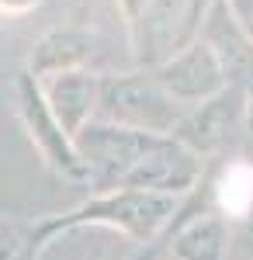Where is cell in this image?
<instances>
[{"label":"cell","instance_id":"obj_1","mask_svg":"<svg viewBox=\"0 0 253 260\" xmlns=\"http://www.w3.org/2000/svg\"><path fill=\"white\" fill-rule=\"evenodd\" d=\"M177 215V198L170 194H149V191H101L90 201L77 205L73 212L66 215H52V219H42L39 225H31V243H35V253H39L45 243L59 236V233H70L80 225H104V229H118L125 233L129 240L142 243L156 240Z\"/></svg>","mask_w":253,"mask_h":260},{"label":"cell","instance_id":"obj_2","mask_svg":"<svg viewBox=\"0 0 253 260\" xmlns=\"http://www.w3.org/2000/svg\"><path fill=\"white\" fill-rule=\"evenodd\" d=\"M184 104L174 101L149 70H111L101 73V94H98V121L139 128V132H153V136H170L180 118H184Z\"/></svg>","mask_w":253,"mask_h":260},{"label":"cell","instance_id":"obj_3","mask_svg":"<svg viewBox=\"0 0 253 260\" xmlns=\"http://www.w3.org/2000/svg\"><path fill=\"white\" fill-rule=\"evenodd\" d=\"M153 142V132H139V128H125V125H111V121L98 118L73 136L77 156L87 170V184L94 187V194L115 191L121 177L149 153Z\"/></svg>","mask_w":253,"mask_h":260},{"label":"cell","instance_id":"obj_4","mask_svg":"<svg viewBox=\"0 0 253 260\" xmlns=\"http://www.w3.org/2000/svg\"><path fill=\"white\" fill-rule=\"evenodd\" d=\"M11 101H14V115L24 125L31 146L42 153V160L49 163L62 180L70 184H87V170L77 156V146L73 139L62 132V125L52 118L49 104L42 98V83L39 77H31L28 70H21L14 83H11Z\"/></svg>","mask_w":253,"mask_h":260},{"label":"cell","instance_id":"obj_5","mask_svg":"<svg viewBox=\"0 0 253 260\" xmlns=\"http://www.w3.org/2000/svg\"><path fill=\"white\" fill-rule=\"evenodd\" d=\"M198 180V153H191L174 136H156L149 153L121 177V191H149V194H184ZM115 187V191H118Z\"/></svg>","mask_w":253,"mask_h":260},{"label":"cell","instance_id":"obj_6","mask_svg":"<svg viewBox=\"0 0 253 260\" xmlns=\"http://www.w3.org/2000/svg\"><path fill=\"white\" fill-rule=\"evenodd\" d=\"M149 73L156 77V83L170 94L174 101H180L184 108L208 101L222 83V66L212 56V49L201 39H191L187 45H180L177 52H170L163 62L149 66Z\"/></svg>","mask_w":253,"mask_h":260},{"label":"cell","instance_id":"obj_7","mask_svg":"<svg viewBox=\"0 0 253 260\" xmlns=\"http://www.w3.org/2000/svg\"><path fill=\"white\" fill-rule=\"evenodd\" d=\"M104 56V39L83 28H56L45 31L31 52H28V73L31 77H52V73H66V70H98V59Z\"/></svg>","mask_w":253,"mask_h":260},{"label":"cell","instance_id":"obj_8","mask_svg":"<svg viewBox=\"0 0 253 260\" xmlns=\"http://www.w3.org/2000/svg\"><path fill=\"white\" fill-rule=\"evenodd\" d=\"M42 98L49 104L52 118L62 125V132L73 139L83 125H90L98 115V94H101V73L94 70H66L42 77Z\"/></svg>","mask_w":253,"mask_h":260},{"label":"cell","instance_id":"obj_9","mask_svg":"<svg viewBox=\"0 0 253 260\" xmlns=\"http://www.w3.org/2000/svg\"><path fill=\"white\" fill-rule=\"evenodd\" d=\"M215 201L222 208V215L229 219H243L253 208V167L246 160L229 163L218 180H215Z\"/></svg>","mask_w":253,"mask_h":260},{"label":"cell","instance_id":"obj_10","mask_svg":"<svg viewBox=\"0 0 253 260\" xmlns=\"http://www.w3.org/2000/svg\"><path fill=\"white\" fill-rule=\"evenodd\" d=\"M170 229V225H167ZM170 257L177 260H218L222 253V222L218 219H198L184 233L170 229Z\"/></svg>","mask_w":253,"mask_h":260},{"label":"cell","instance_id":"obj_11","mask_svg":"<svg viewBox=\"0 0 253 260\" xmlns=\"http://www.w3.org/2000/svg\"><path fill=\"white\" fill-rule=\"evenodd\" d=\"M0 260H35L31 229H24L7 215H0Z\"/></svg>","mask_w":253,"mask_h":260},{"label":"cell","instance_id":"obj_12","mask_svg":"<svg viewBox=\"0 0 253 260\" xmlns=\"http://www.w3.org/2000/svg\"><path fill=\"white\" fill-rule=\"evenodd\" d=\"M153 0H118V11H121V18H125V24H129V31L139 24V18L146 14V7H149Z\"/></svg>","mask_w":253,"mask_h":260},{"label":"cell","instance_id":"obj_13","mask_svg":"<svg viewBox=\"0 0 253 260\" xmlns=\"http://www.w3.org/2000/svg\"><path fill=\"white\" fill-rule=\"evenodd\" d=\"M45 0H0V14H28V11H35L42 7Z\"/></svg>","mask_w":253,"mask_h":260},{"label":"cell","instance_id":"obj_14","mask_svg":"<svg viewBox=\"0 0 253 260\" xmlns=\"http://www.w3.org/2000/svg\"><path fill=\"white\" fill-rule=\"evenodd\" d=\"M170 260H174V257H170Z\"/></svg>","mask_w":253,"mask_h":260}]
</instances>
